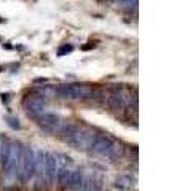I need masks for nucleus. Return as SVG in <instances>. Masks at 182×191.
I'll return each instance as SVG.
<instances>
[{
	"instance_id": "f257e3e1",
	"label": "nucleus",
	"mask_w": 182,
	"mask_h": 191,
	"mask_svg": "<svg viewBox=\"0 0 182 191\" xmlns=\"http://www.w3.org/2000/svg\"><path fill=\"white\" fill-rule=\"evenodd\" d=\"M37 118L38 124L46 131H54L59 127V118L53 113H40V115H37Z\"/></svg>"
}]
</instances>
